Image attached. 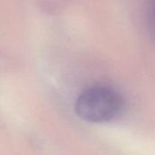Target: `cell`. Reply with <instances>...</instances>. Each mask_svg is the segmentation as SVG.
<instances>
[{
	"label": "cell",
	"instance_id": "6da1fadb",
	"mask_svg": "<svg viewBox=\"0 0 155 155\" xmlns=\"http://www.w3.org/2000/svg\"><path fill=\"white\" fill-rule=\"evenodd\" d=\"M124 108L122 95L114 89L97 85L84 91L75 103L77 115L90 123H107L117 118Z\"/></svg>",
	"mask_w": 155,
	"mask_h": 155
},
{
	"label": "cell",
	"instance_id": "7a4b0ae2",
	"mask_svg": "<svg viewBox=\"0 0 155 155\" xmlns=\"http://www.w3.org/2000/svg\"><path fill=\"white\" fill-rule=\"evenodd\" d=\"M146 10L149 30L155 43V0H146Z\"/></svg>",
	"mask_w": 155,
	"mask_h": 155
}]
</instances>
